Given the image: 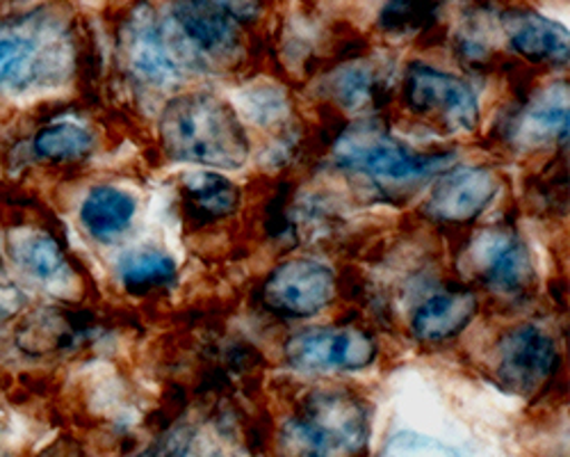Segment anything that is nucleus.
Instances as JSON below:
<instances>
[{"label":"nucleus","mask_w":570,"mask_h":457,"mask_svg":"<svg viewBox=\"0 0 570 457\" xmlns=\"http://www.w3.org/2000/svg\"><path fill=\"white\" fill-rule=\"evenodd\" d=\"M372 74L367 67H350L338 74L334 87H336V97L341 99L343 106L356 108L370 99V89H372Z\"/></svg>","instance_id":"5701e85b"},{"label":"nucleus","mask_w":570,"mask_h":457,"mask_svg":"<svg viewBox=\"0 0 570 457\" xmlns=\"http://www.w3.org/2000/svg\"><path fill=\"white\" fill-rule=\"evenodd\" d=\"M470 261L487 286L502 295L525 293L534 284V263L528 245L511 232H484L470 252Z\"/></svg>","instance_id":"1a4fd4ad"},{"label":"nucleus","mask_w":570,"mask_h":457,"mask_svg":"<svg viewBox=\"0 0 570 457\" xmlns=\"http://www.w3.org/2000/svg\"><path fill=\"white\" fill-rule=\"evenodd\" d=\"M8 252L19 270L46 286H58L69 280V259L62 245L51 234H46L43 229H12L8 236Z\"/></svg>","instance_id":"ddd939ff"},{"label":"nucleus","mask_w":570,"mask_h":457,"mask_svg":"<svg viewBox=\"0 0 570 457\" xmlns=\"http://www.w3.org/2000/svg\"><path fill=\"white\" fill-rule=\"evenodd\" d=\"M135 213L137 202L132 195L115 186H97L82 200L80 222L94 241L112 243L128 232Z\"/></svg>","instance_id":"2eb2a0df"},{"label":"nucleus","mask_w":570,"mask_h":457,"mask_svg":"<svg viewBox=\"0 0 570 457\" xmlns=\"http://www.w3.org/2000/svg\"><path fill=\"white\" fill-rule=\"evenodd\" d=\"M511 49L532 65H561L568 60V30L537 10L504 12Z\"/></svg>","instance_id":"f8f14e48"},{"label":"nucleus","mask_w":570,"mask_h":457,"mask_svg":"<svg viewBox=\"0 0 570 457\" xmlns=\"http://www.w3.org/2000/svg\"><path fill=\"white\" fill-rule=\"evenodd\" d=\"M0 457H10V453H8V448H6L3 441H0Z\"/></svg>","instance_id":"393cba45"},{"label":"nucleus","mask_w":570,"mask_h":457,"mask_svg":"<svg viewBox=\"0 0 570 457\" xmlns=\"http://www.w3.org/2000/svg\"><path fill=\"white\" fill-rule=\"evenodd\" d=\"M128 62L139 78L154 85H169L180 74L178 62L171 58L158 28L145 19L130 28Z\"/></svg>","instance_id":"f3484780"},{"label":"nucleus","mask_w":570,"mask_h":457,"mask_svg":"<svg viewBox=\"0 0 570 457\" xmlns=\"http://www.w3.org/2000/svg\"><path fill=\"white\" fill-rule=\"evenodd\" d=\"M379 457H459V453L434 437L404 430L389 439Z\"/></svg>","instance_id":"4be33fe9"},{"label":"nucleus","mask_w":570,"mask_h":457,"mask_svg":"<svg viewBox=\"0 0 570 457\" xmlns=\"http://www.w3.org/2000/svg\"><path fill=\"white\" fill-rule=\"evenodd\" d=\"M478 307V298L465 289L436 293L413 311V334L424 343H443L454 339L470 325Z\"/></svg>","instance_id":"4468645a"},{"label":"nucleus","mask_w":570,"mask_h":457,"mask_svg":"<svg viewBox=\"0 0 570 457\" xmlns=\"http://www.w3.org/2000/svg\"><path fill=\"white\" fill-rule=\"evenodd\" d=\"M56 39L32 14L0 19V87L21 91L49 71Z\"/></svg>","instance_id":"6e6552de"},{"label":"nucleus","mask_w":570,"mask_h":457,"mask_svg":"<svg viewBox=\"0 0 570 457\" xmlns=\"http://www.w3.org/2000/svg\"><path fill=\"white\" fill-rule=\"evenodd\" d=\"M518 135L525 143H546L550 137L568 135V104L566 97H552L534 104L520 119Z\"/></svg>","instance_id":"aec40b11"},{"label":"nucleus","mask_w":570,"mask_h":457,"mask_svg":"<svg viewBox=\"0 0 570 457\" xmlns=\"http://www.w3.org/2000/svg\"><path fill=\"white\" fill-rule=\"evenodd\" d=\"M500 183L487 167H456L441 176L424 211L441 222L463 224L480 217L495 200Z\"/></svg>","instance_id":"9d476101"},{"label":"nucleus","mask_w":570,"mask_h":457,"mask_svg":"<svg viewBox=\"0 0 570 457\" xmlns=\"http://www.w3.org/2000/svg\"><path fill=\"white\" fill-rule=\"evenodd\" d=\"M370 409L345 391H313L281 430L283 457H367Z\"/></svg>","instance_id":"f03ea898"},{"label":"nucleus","mask_w":570,"mask_h":457,"mask_svg":"<svg viewBox=\"0 0 570 457\" xmlns=\"http://www.w3.org/2000/svg\"><path fill=\"white\" fill-rule=\"evenodd\" d=\"M183 204L197 224L217 222L235 213L240 204V188L222 174L199 172L183 181Z\"/></svg>","instance_id":"dca6fc26"},{"label":"nucleus","mask_w":570,"mask_h":457,"mask_svg":"<svg viewBox=\"0 0 570 457\" xmlns=\"http://www.w3.org/2000/svg\"><path fill=\"white\" fill-rule=\"evenodd\" d=\"M559 369L554 339L539 325H515L502 334L495 348V376L513 393H534Z\"/></svg>","instance_id":"0eeeda50"},{"label":"nucleus","mask_w":570,"mask_h":457,"mask_svg":"<svg viewBox=\"0 0 570 457\" xmlns=\"http://www.w3.org/2000/svg\"><path fill=\"white\" fill-rule=\"evenodd\" d=\"M285 361L295 371H361L376 361V341L356 328H306L285 341Z\"/></svg>","instance_id":"39448f33"},{"label":"nucleus","mask_w":570,"mask_h":457,"mask_svg":"<svg viewBox=\"0 0 570 457\" xmlns=\"http://www.w3.org/2000/svg\"><path fill=\"white\" fill-rule=\"evenodd\" d=\"M406 108L443 133H472L480 124V104L472 87L432 65L413 62L404 74Z\"/></svg>","instance_id":"20e7f679"},{"label":"nucleus","mask_w":570,"mask_h":457,"mask_svg":"<svg viewBox=\"0 0 570 457\" xmlns=\"http://www.w3.org/2000/svg\"><path fill=\"white\" fill-rule=\"evenodd\" d=\"M23 302L21 291L14 286V282L8 278V272L0 268V323H6L8 318L17 315L19 307Z\"/></svg>","instance_id":"b1692460"},{"label":"nucleus","mask_w":570,"mask_h":457,"mask_svg":"<svg viewBox=\"0 0 570 457\" xmlns=\"http://www.w3.org/2000/svg\"><path fill=\"white\" fill-rule=\"evenodd\" d=\"M94 149V135L78 121H53L32 137V152L46 163H73Z\"/></svg>","instance_id":"6ab92c4d"},{"label":"nucleus","mask_w":570,"mask_h":457,"mask_svg":"<svg viewBox=\"0 0 570 457\" xmlns=\"http://www.w3.org/2000/svg\"><path fill=\"white\" fill-rule=\"evenodd\" d=\"M336 163L379 186H409L450 167L452 154H417L372 126H354L336 143Z\"/></svg>","instance_id":"7ed1b4c3"},{"label":"nucleus","mask_w":570,"mask_h":457,"mask_svg":"<svg viewBox=\"0 0 570 457\" xmlns=\"http://www.w3.org/2000/svg\"><path fill=\"white\" fill-rule=\"evenodd\" d=\"M336 295V274L313 259L281 261L263 284L265 307L281 318H311Z\"/></svg>","instance_id":"423d86ee"},{"label":"nucleus","mask_w":570,"mask_h":457,"mask_svg":"<svg viewBox=\"0 0 570 457\" xmlns=\"http://www.w3.org/2000/svg\"><path fill=\"white\" fill-rule=\"evenodd\" d=\"M256 10L249 3H178L174 19L202 51L224 54L233 49L237 21H252Z\"/></svg>","instance_id":"9b49d317"},{"label":"nucleus","mask_w":570,"mask_h":457,"mask_svg":"<svg viewBox=\"0 0 570 457\" xmlns=\"http://www.w3.org/2000/svg\"><path fill=\"white\" fill-rule=\"evenodd\" d=\"M176 278L178 265L163 250H135L119 261V280L132 295H147L156 289L171 286Z\"/></svg>","instance_id":"a211bd4d"},{"label":"nucleus","mask_w":570,"mask_h":457,"mask_svg":"<svg viewBox=\"0 0 570 457\" xmlns=\"http://www.w3.org/2000/svg\"><path fill=\"white\" fill-rule=\"evenodd\" d=\"M439 14V6L434 3H389L379 17L384 30L389 32H413L417 28L432 26Z\"/></svg>","instance_id":"412c9836"},{"label":"nucleus","mask_w":570,"mask_h":457,"mask_svg":"<svg viewBox=\"0 0 570 457\" xmlns=\"http://www.w3.org/2000/svg\"><path fill=\"white\" fill-rule=\"evenodd\" d=\"M158 128L165 154L180 163L237 169L249 158L247 133L235 110L206 91L169 101Z\"/></svg>","instance_id":"f257e3e1"}]
</instances>
